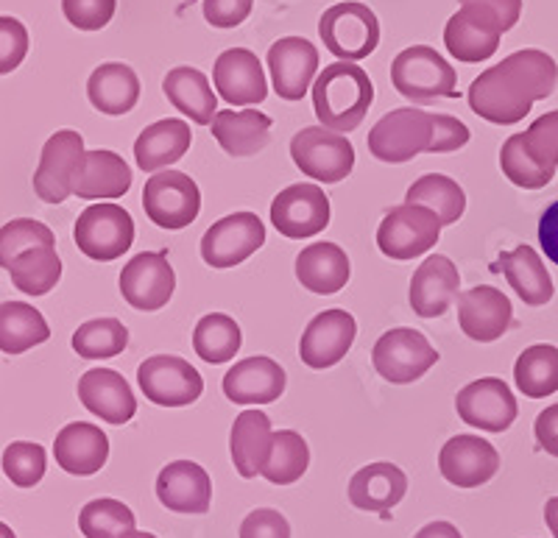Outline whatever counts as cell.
<instances>
[{"label": "cell", "mask_w": 558, "mask_h": 538, "mask_svg": "<svg viewBox=\"0 0 558 538\" xmlns=\"http://www.w3.org/2000/svg\"><path fill=\"white\" fill-rule=\"evenodd\" d=\"M556 84V59L536 48H525L483 70L470 87V107L483 121L511 126L531 114L533 103L550 98Z\"/></svg>", "instance_id": "cell-1"}, {"label": "cell", "mask_w": 558, "mask_h": 538, "mask_svg": "<svg viewBox=\"0 0 558 538\" xmlns=\"http://www.w3.org/2000/svg\"><path fill=\"white\" fill-rule=\"evenodd\" d=\"M375 101V84L355 62H332L313 82V109L324 129L355 132Z\"/></svg>", "instance_id": "cell-2"}, {"label": "cell", "mask_w": 558, "mask_h": 538, "mask_svg": "<svg viewBox=\"0 0 558 538\" xmlns=\"http://www.w3.org/2000/svg\"><path fill=\"white\" fill-rule=\"evenodd\" d=\"M391 82L408 101L430 103L436 98H458L456 70L430 45H413L393 59Z\"/></svg>", "instance_id": "cell-3"}, {"label": "cell", "mask_w": 558, "mask_h": 538, "mask_svg": "<svg viewBox=\"0 0 558 538\" xmlns=\"http://www.w3.org/2000/svg\"><path fill=\"white\" fill-rule=\"evenodd\" d=\"M318 34L324 48L338 57V62H361L372 57L380 45V20L366 3L347 0L322 14Z\"/></svg>", "instance_id": "cell-4"}, {"label": "cell", "mask_w": 558, "mask_h": 538, "mask_svg": "<svg viewBox=\"0 0 558 538\" xmlns=\"http://www.w3.org/2000/svg\"><path fill=\"white\" fill-rule=\"evenodd\" d=\"M430 134V112L402 107L383 114L380 121L372 126V132H368L366 146L372 157L380 159V162L400 166V162H411L418 154H427Z\"/></svg>", "instance_id": "cell-5"}, {"label": "cell", "mask_w": 558, "mask_h": 538, "mask_svg": "<svg viewBox=\"0 0 558 538\" xmlns=\"http://www.w3.org/2000/svg\"><path fill=\"white\" fill-rule=\"evenodd\" d=\"M291 159L313 182L338 184L355 168V146L330 129L307 126L291 139Z\"/></svg>", "instance_id": "cell-6"}, {"label": "cell", "mask_w": 558, "mask_h": 538, "mask_svg": "<svg viewBox=\"0 0 558 538\" xmlns=\"http://www.w3.org/2000/svg\"><path fill=\"white\" fill-rule=\"evenodd\" d=\"M73 237L89 260L112 262L132 248L134 221L121 204H89L78 216Z\"/></svg>", "instance_id": "cell-7"}, {"label": "cell", "mask_w": 558, "mask_h": 538, "mask_svg": "<svg viewBox=\"0 0 558 538\" xmlns=\"http://www.w3.org/2000/svg\"><path fill=\"white\" fill-rule=\"evenodd\" d=\"M441 237L436 212L418 204H400L388 209L377 227V246L391 260H413L430 252Z\"/></svg>", "instance_id": "cell-8"}, {"label": "cell", "mask_w": 558, "mask_h": 538, "mask_svg": "<svg viewBox=\"0 0 558 538\" xmlns=\"http://www.w3.org/2000/svg\"><path fill=\"white\" fill-rule=\"evenodd\" d=\"M438 360V352L425 335L411 327L388 330L372 349L375 371L391 386H408L422 380Z\"/></svg>", "instance_id": "cell-9"}, {"label": "cell", "mask_w": 558, "mask_h": 538, "mask_svg": "<svg viewBox=\"0 0 558 538\" xmlns=\"http://www.w3.org/2000/svg\"><path fill=\"white\" fill-rule=\"evenodd\" d=\"M143 209L159 229L191 227L202 212V191L187 173L157 171L143 191Z\"/></svg>", "instance_id": "cell-10"}, {"label": "cell", "mask_w": 558, "mask_h": 538, "mask_svg": "<svg viewBox=\"0 0 558 538\" xmlns=\"http://www.w3.org/2000/svg\"><path fill=\"white\" fill-rule=\"evenodd\" d=\"M84 137L73 129H59L45 139L34 173V193L45 204H62L73 196V179L84 159Z\"/></svg>", "instance_id": "cell-11"}, {"label": "cell", "mask_w": 558, "mask_h": 538, "mask_svg": "<svg viewBox=\"0 0 558 538\" xmlns=\"http://www.w3.org/2000/svg\"><path fill=\"white\" fill-rule=\"evenodd\" d=\"M137 386L159 407L193 405L204 393L202 374L177 355H154L140 363Z\"/></svg>", "instance_id": "cell-12"}, {"label": "cell", "mask_w": 558, "mask_h": 538, "mask_svg": "<svg viewBox=\"0 0 558 538\" xmlns=\"http://www.w3.org/2000/svg\"><path fill=\"white\" fill-rule=\"evenodd\" d=\"M502 34L500 17L486 3H461V9L447 20L445 45L458 62L477 64L495 57Z\"/></svg>", "instance_id": "cell-13"}, {"label": "cell", "mask_w": 558, "mask_h": 538, "mask_svg": "<svg viewBox=\"0 0 558 538\" xmlns=\"http://www.w3.org/2000/svg\"><path fill=\"white\" fill-rule=\"evenodd\" d=\"M266 243V227L254 212H232L204 232L202 260L216 271L241 266Z\"/></svg>", "instance_id": "cell-14"}, {"label": "cell", "mask_w": 558, "mask_h": 538, "mask_svg": "<svg viewBox=\"0 0 558 538\" xmlns=\"http://www.w3.org/2000/svg\"><path fill=\"white\" fill-rule=\"evenodd\" d=\"M118 285H121V296L134 310L154 313L171 302L173 291H177V273H173L168 254L140 252L123 266Z\"/></svg>", "instance_id": "cell-15"}, {"label": "cell", "mask_w": 558, "mask_h": 538, "mask_svg": "<svg viewBox=\"0 0 558 538\" xmlns=\"http://www.w3.org/2000/svg\"><path fill=\"white\" fill-rule=\"evenodd\" d=\"M271 223L291 241L318 235L330 223V198L318 184H291L271 201Z\"/></svg>", "instance_id": "cell-16"}, {"label": "cell", "mask_w": 558, "mask_h": 538, "mask_svg": "<svg viewBox=\"0 0 558 538\" xmlns=\"http://www.w3.org/2000/svg\"><path fill=\"white\" fill-rule=\"evenodd\" d=\"M274 93L286 101H302L318 76V48L311 39L282 37L268 48Z\"/></svg>", "instance_id": "cell-17"}, {"label": "cell", "mask_w": 558, "mask_h": 538, "mask_svg": "<svg viewBox=\"0 0 558 538\" xmlns=\"http://www.w3.org/2000/svg\"><path fill=\"white\" fill-rule=\"evenodd\" d=\"M458 416L483 432H506L517 421V400L511 388L497 377L463 386L456 396Z\"/></svg>", "instance_id": "cell-18"}, {"label": "cell", "mask_w": 558, "mask_h": 538, "mask_svg": "<svg viewBox=\"0 0 558 538\" xmlns=\"http://www.w3.org/2000/svg\"><path fill=\"white\" fill-rule=\"evenodd\" d=\"M357 335V323L347 310H324L313 318L299 341V357L311 368H332L347 357Z\"/></svg>", "instance_id": "cell-19"}, {"label": "cell", "mask_w": 558, "mask_h": 538, "mask_svg": "<svg viewBox=\"0 0 558 538\" xmlns=\"http://www.w3.org/2000/svg\"><path fill=\"white\" fill-rule=\"evenodd\" d=\"M438 469L458 488H477L500 472V455L486 438L456 436L438 452Z\"/></svg>", "instance_id": "cell-20"}, {"label": "cell", "mask_w": 558, "mask_h": 538, "mask_svg": "<svg viewBox=\"0 0 558 538\" xmlns=\"http://www.w3.org/2000/svg\"><path fill=\"white\" fill-rule=\"evenodd\" d=\"M458 323L463 335L477 343H492L506 335L514 321V307L506 293L492 285H477L458 293Z\"/></svg>", "instance_id": "cell-21"}, {"label": "cell", "mask_w": 558, "mask_h": 538, "mask_svg": "<svg viewBox=\"0 0 558 538\" xmlns=\"http://www.w3.org/2000/svg\"><path fill=\"white\" fill-rule=\"evenodd\" d=\"M213 82H216V93L232 107H254L263 103L268 96L266 70H263L257 53L246 51V48H229L216 59L213 68Z\"/></svg>", "instance_id": "cell-22"}, {"label": "cell", "mask_w": 558, "mask_h": 538, "mask_svg": "<svg viewBox=\"0 0 558 538\" xmlns=\"http://www.w3.org/2000/svg\"><path fill=\"white\" fill-rule=\"evenodd\" d=\"M78 402L107 425H126L137 413L132 386L114 368H89L78 380Z\"/></svg>", "instance_id": "cell-23"}, {"label": "cell", "mask_w": 558, "mask_h": 538, "mask_svg": "<svg viewBox=\"0 0 558 538\" xmlns=\"http://www.w3.org/2000/svg\"><path fill=\"white\" fill-rule=\"evenodd\" d=\"M286 368L266 355L238 360L223 377V393L235 405H271L286 393Z\"/></svg>", "instance_id": "cell-24"}, {"label": "cell", "mask_w": 558, "mask_h": 538, "mask_svg": "<svg viewBox=\"0 0 558 538\" xmlns=\"http://www.w3.org/2000/svg\"><path fill=\"white\" fill-rule=\"evenodd\" d=\"M132 168L121 154L96 148V151H84L82 166L73 179V196L84 201H114L132 191Z\"/></svg>", "instance_id": "cell-25"}, {"label": "cell", "mask_w": 558, "mask_h": 538, "mask_svg": "<svg viewBox=\"0 0 558 538\" xmlns=\"http://www.w3.org/2000/svg\"><path fill=\"white\" fill-rule=\"evenodd\" d=\"M461 273L445 254H433L416 268L411 279V307L418 318H438L450 310L461 291Z\"/></svg>", "instance_id": "cell-26"}, {"label": "cell", "mask_w": 558, "mask_h": 538, "mask_svg": "<svg viewBox=\"0 0 558 538\" xmlns=\"http://www.w3.org/2000/svg\"><path fill=\"white\" fill-rule=\"evenodd\" d=\"M159 502L173 513L202 516L213 502V480L193 461H173L157 477Z\"/></svg>", "instance_id": "cell-27"}, {"label": "cell", "mask_w": 558, "mask_h": 538, "mask_svg": "<svg viewBox=\"0 0 558 538\" xmlns=\"http://www.w3.org/2000/svg\"><path fill=\"white\" fill-rule=\"evenodd\" d=\"M53 457L62 466V472L73 477L98 475L109 461L107 432L101 427L89 425V421H73L57 432Z\"/></svg>", "instance_id": "cell-28"}, {"label": "cell", "mask_w": 558, "mask_h": 538, "mask_svg": "<svg viewBox=\"0 0 558 538\" xmlns=\"http://www.w3.org/2000/svg\"><path fill=\"white\" fill-rule=\"evenodd\" d=\"M193 132L182 118H166L140 132L137 143H134V159L137 168L146 173H157L171 168L173 162L191 151Z\"/></svg>", "instance_id": "cell-29"}, {"label": "cell", "mask_w": 558, "mask_h": 538, "mask_svg": "<svg viewBox=\"0 0 558 538\" xmlns=\"http://www.w3.org/2000/svg\"><path fill=\"white\" fill-rule=\"evenodd\" d=\"M408 494V477L393 463H368L349 480V502L361 511L388 513Z\"/></svg>", "instance_id": "cell-30"}, {"label": "cell", "mask_w": 558, "mask_h": 538, "mask_svg": "<svg viewBox=\"0 0 558 538\" xmlns=\"http://www.w3.org/2000/svg\"><path fill=\"white\" fill-rule=\"evenodd\" d=\"M352 277L349 257L338 243H313L296 257V279L316 296H332L347 288Z\"/></svg>", "instance_id": "cell-31"}, {"label": "cell", "mask_w": 558, "mask_h": 538, "mask_svg": "<svg viewBox=\"0 0 558 538\" xmlns=\"http://www.w3.org/2000/svg\"><path fill=\"white\" fill-rule=\"evenodd\" d=\"M209 126L218 146L235 159L254 157L271 139V118L257 109H243V112L223 109V112H216Z\"/></svg>", "instance_id": "cell-32"}, {"label": "cell", "mask_w": 558, "mask_h": 538, "mask_svg": "<svg viewBox=\"0 0 558 538\" xmlns=\"http://www.w3.org/2000/svg\"><path fill=\"white\" fill-rule=\"evenodd\" d=\"M271 418L263 411H243L232 425L229 432V452H232V463L235 472L243 480H252L263 472L268 457V447H271Z\"/></svg>", "instance_id": "cell-33"}, {"label": "cell", "mask_w": 558, "mask_h": 538, "mask_svg": "<svg viewBox=\"0 0 558 538\" xmlns=\"http://www.w3.org/2000/svg\"><path fill=\"white\" fill-rule=\"evenodd\" d=\"M89 103L101 114L121 118L129 114L140 101V78L129 64L107 62L93 70L87 82Z\"/></svg>", "instance_id": "cell-34"}, {"label": "cell", "mask_w": 558, "mask_h": 538, "mask_svg": "<svg viewBox=\"0 0 558 538\" xmlns=\"http://www.w3.org/2000/svg\"><path fill=\"white\" fill-rule=\"evenodd\" d=\"M162 93L184 118H191L198 126H209L216 118L218 98L202 70L187 68V64L168 70V76L162 78Z\"/></svg>", "instance_id": "cell-35"}, {"label": "cell", "mask_w": 558, "mask_h": 538, "mask_svg": "<svg viewBox=\"0 0 558 538\" xmlns=\"http://www.w3.org/2000/svg\"><path fill=\"white\" fill-rule=\"evenodd\" d=\"M500 268L506 273L508 285L527 307H542L553 298V279L545 262L531 246H517L514 252L500 254Z\"/></svg>", "instance_id": "cell-36"}, {"label": "cell", "mask_w": 558, "mask_h": 538, "mask_svg": "<svg viewBox=\"0 0 558 538\" xmlns=\"http://www.w3.org/2000/svg\"><path fill=\"white\" fill-rule=\"evenodd\" d=\"M48 338H51V327L37 307L26 302L0 304V352L26 355L28 349L39 346Z\"/></svg>", "instance_id": "cell-37"}, {"label": "cell", "mask_w": 558, "mask_h": 538, "mask_svg": "<svg viewBox=\"0 0 558 538\" xmlns=\"http://www.w3.org/2000/svg\"><path fill=\"white\" fill-rule=\"evenodd\" d=\"M7 271L20 293H26V296H45L62 279V260H59V254L53 246H37L17 254L9 262Z\"/></svg>", "instance_id": "cell-38"}, {"label": "cell", "mask_w": 558, "mask_h": 538, "mask_svg": "<svg viewBox=\"0 0 558 538\" xmlns=\"http://www.w3.org/2000/svg\"><path fill=\"white\" fill-rule=\"evenodd\" d=\"M405 204L427 207L430 212H436L441 227H450V223H458V218L466 209V193H463L461 184L452 182L445 173H427L408 187Z\"/></svg>", "instance_id": "cell-39"}, {"label": "cell", "mask_w": 558, "mask_h": 538, "mask_svg": "<svg viewBox=\"0 0 558 538\" xmlns=\"http://www.w3.org/2000/svg\"><path fill=\"white\" fill-rule=\"evenodd\" d=\"M311 466V447L296 430L271 432V447H268L266 466L260 477H266L274 486H291L302 480V475Z\"/></svg>", "instance_id": "cell-40"}, {"label": "cell", "mask_w": 558, "mask_h": 538, "mask_svg": "<svg viewBox=\"0 0 558 538\" xmlns=\"http://www.w3.org/2000/svg\"><path fill=\"white\" fill-rule=\"evenodd\" d=\"M243 346L241 327L232 316L223 313H209L193 330V349L209 366H221V363L235 360V355Z\"/></svg>", "instance_id": "cell-41"}, {"label": "cell", "mask_w": 558, "mask_h": 538, "mask_svg": "<svg viewBox=\"0 0 558 538\" xmlns=\"http://www.w3.org/2000/svg\"><path fill=\"white\" fill-rule=\"evenodd\" d=\"M517 388L527 400H545L558 391V349L550 343L527 346L514 366Z\"/></svg>", "instance_id": "cell-42"}, {"label": "cell", "mask_w": 558, "mask_h": 538, "mask_svg": "<svg viewBox=\"0 0 558 538\" xmlns=\"http://www.w3.org/2000/svg\"><path fill=\"white\" fill-rule=\"evenodd\" d=\"M70 343L84 360H109L123 355V349L129 346V330L118 318H93L73 332Z\"/></svg>", "instance_id": "cell-43"}, {"label": "cell", "mask_w": 558, "mask_h": 538, "mask_svg": "<svg viewBox=\"0 0 558 538\" xmlns=\"http://www.w3.org/2000/svg\"><path fill=\"white\" fill-rule=\"evenodd\" d=\"M78 530L84 533V538H129L137 530V516L123 502L104 497L82 508Z\"/></svg>", "instance_id": "cell-44"}, {"label": "cell", "mask_w": 558, "mask_h": 538, "mask_svg": "<svg viewBox=\"0 0 558 538\" xmlns=\"http://www.w3.org/2000/svg\"><path fill=\"white\" fill-rule=\"evenodd\" d=\"M37 246H57L51 227L34 221V218H14V221L0 227V268H9V262L17 254Z\"/></svg>", "instance_id": "cell-45"}, {"label": "cell", "mask_w": 558, "mask_h": 538, "mask_svg": "<svg viewBox=\"0 0 558 538\" xmlns=\"http://www.w3.org/2000/svg\"><path fill=\"white\" fill-rule=\"evenodd\" d=\"M500 168L508 176V182H514L522 191H542V187H547V184L553 182V176H556V173L545 171V168H539L531 157H527L525 146H522V134H511V137L502 143Z\"/></svg>", "instance_id": "cell-46"}, {"label": "cell", "mask_w": 558, "mask_h": 538, "mask_svg": "<svg viewBox=\"0 0 558 538\" xmlns=\"http://www.w3.org/2000/svg\"><path fill=\"white\" fill-rule=\"evenodd\" d=\"M48 455L34 441H12L3 450V472L17 488H34L45 477Z\"/></svg>", "instance_id": "cell-47"}, {"label": "cell", "mask_w": 558, "mask_h": 538, "mask_svg": "<svg viewBox=\"0 0 558 538\" xmlns=\"http://www.w3.org/2000/svg\"><path fill=\"white\" fill-rule=\"evenodd\" d=\"M522 146H525L527 157L545 171L556 173L558 168V109L542 114L522 132Z\"/></svg>", "instance_id": "cell-48"}, {"label": "cell", "mask_w": 558, "mask_h": 538, "mask_svg": "<svg viewBox=\"0 0 558 538\" xmlns=\"http://www.w3.org/2000/svg\"><path fill=\"white\" fill-rule=\"evenodd\" d=\"M118 0H62L68 23L78 32H101L112 23Z\"/></svg>", "instance_id": "cell-49"}, {"label": "cell", "mask_w": 558, "mask_h": 538, "mask_svg": "<svg viewBox=\"0 0 558 538\" xmlns=\"http://www.w3.org/2000/svg\"><path fill=\"white\" fill-rule=\"evenodd\" d=\"M28 53V32L17 17H0V76L23 64Z\"/></svg>", "instance_id": "cell-50"}, {"label": "cell", "mask_w": 558, "mask_h": 538, "mask_svg": "<svg viewBox=\"0 0 558 538\" xmlns=\"http://www.w3.org/2000/svg\"><path fill=\"white\" fill-rule=\"evenodd\" d=\"M430 123L433 134L427 154H452L470 143V129H466V123L458 121V118H450V114H430Z\"/></svg>", "instance_id": "cell-51"}, {"label": "cell", "mask_w": 558, "mask_h": 538, "mask_svg": "<svg viewBox=\"0 0 558 538\" xmlns=\"http://www.w3.org/2000/svg\"><path fill=\"white\" fill-rule=\"evenodd\" d=\"M241 538H291V525L274 508H257L243 519Z\"/></svg>", "instance_id": "cell-52"}, {"label": "cell", "mask_w": 558, "mask_h": 538, "mask_svg": "<svg viewBox=\"0 0 558 538\" xmlns=\"http://www.w3.org/2000/svg\"><path fill=\"white\" fill-rule=\"evenodd\" d=\"M254 0H204V20L213 28H235L252 14Z\"/></svg>", "instance_id": "cell-53"}, {"label": "cell", "mask_w": 558, "mask_h": 538, "mask_svg": "<svg viewBox=\"0 0 558 538\" xmlns=\"http://www.w3.org/2000/svg\"><path fill=\"white\" fill-rule=\"evenodd\" d=\"M533 432H536V441H539L542 450L547 455L558 457V405L545 407L536 418V425H533Z\"/></svg>", "instance_id": "cell-54"}, {"label": "cell", "mask_w": 558, "mask_h": 538, "mask_svg": "<svg viewBox=\"0 0 558 538\" xmlns=\"http://www.w3.org/2000/svg\"><path fill=\"white\" fill-rule=\"evenodd\" d=\"M539 246L547 254V260L558 266V201L542 212L539 218Z\"/></svg>", "instance_id": "cell-55"}, {"label": "cell", "mask_w": 558, "mask_h": 538, "mask_svg": "<svg viewBox=\"0 0 558 538\" xmlns=\"http://www.w3.org/2000/svg\"><path fill=\"white\" fill-rule=\"evenodd\" d=\"M461 3H486V7L500 17L502 32H511V28L520 23L522 0H461Z\"/></svg>", "instance_id": "cell-56"}, {"label": "cell", "mask_w": 558, "mask_h": 538, "mask_svg": "<svg viewBox=\"0 0 558 538\" xmlns=\"http://www.w3.org/2000/svg\"><path fill=\"white\" fill-rule=\"evenodd\" d=\"M413 538H463V536L456 525H450V522H430V525L422 527Z\"/></svg>", "instance_id": "cell-57"}, {"label": "cell", "mask_w": 558, "mask_h": 538, "mask_svg": "<svg viewBox=\"0 0 558 538\" xmlns=\"http://www.w3.org/2000/svg\"><path fill=\"white\" fill-rule=\"evenodd\" d=\"M545 522L550 527L553 538H558V497H550L545 505Z\"/></svg>", "instance_id": "cell-58"}, {"label": "cell", "mask_w": 558, "mask_h": 538, "mask_svg": "<svg viewBox=\"0 0 558 538\" xmlns=\"http://www.w3.org/2000/svg\"><path fill=\"white\" fill-rule=\"evenodd\" d=\"M0 538H17V536H14L12 527L7 525V522H0Z\"/></svg>", "instance_id": "cell-59"}, {"label": "cell", "mask_w": 558, "mask_h": 538, "mask_svg": "<svg viewBox=\"0 0 558 538\" xmlns=\"http://www.w3.org/2000/svg\"><path fill=\"white\" fill-rule=\"evenodd\" d=\"M129 538H157V536H154V533H146V530H134Z\"/></svg>", "instance_id": "cell-60"}]
</instances>
